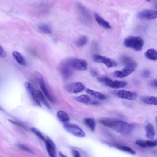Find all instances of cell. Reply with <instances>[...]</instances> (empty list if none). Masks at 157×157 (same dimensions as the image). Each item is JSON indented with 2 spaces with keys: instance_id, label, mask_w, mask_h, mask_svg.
Masks as SVG:
<instances>
[{
  "instance_id": "1",
  "label": "cell",
  "mask_w": 157,
  "mask_h": 157,
  "mask_svg": "<svg viewBox=\"0 0 157 157\" xmlns=\"http://www.w3.org/2000/svg\"><path fill=\"white\" fill-rule=\"evenodd\" d=\"M99 121L104 125L117 132L125 135L130 134L134 127L133 124L121 120L106 118L100 119Z\"/></svg>"
},
{
  "instance_id": "2",
  "label": "cell",
  "mask_w": 157,
  "mask_h": 157,
  "mask_svg": "<svg viewBox=\"0 0 157 157\" xmlns=\"http://www.w3.org/2000/svg\"><path fill=\"white\" fill-rule=\"evenodd\" d=\"M124 45L127 47L132 48L136 51L142 50L144 41L140 37L131 36L126 38L124 41Z\"/></svg>"
},
{
  "instance_id": "3",
  "label": "cell",
  "mask_w": 157,
  "mask_h": 157,
  "mask_svg": "<svg viewBox=\"0 0 157 157\" xmlns=\"http://www.w3.org/2000/svg\"><path fill=\"white\" fill-rule=\"evenodd\" d=\"M97 80L99 82L113 89L123 88L127 85V83L126 82L118 80L113 81L106 76L98 77L97 78Z\"/></svg>"
},
{
  "instance_id": "4",
  "label": "cell",
  "mask_w": 157,
  "mask_h": 157,
  "mask_svg": "<svg viewBox=\"0 0 157 157\" xmlns=\"http://www.w3.org/2000/svg\"><path fill=\"white\" fill-rule=\"evenodd\" d=\"M59 69L62 77L65 79H68L72 75L73 69L69 62L68 59L63 60L59 66Z\"/></svg>"
},
{
  "instance_id": "5",
  "label": "cell",
  "mask_w": 157,
  "mask_h": 157,
  "mask_svg": "<svg viewBox=\"0 0 157 157\" xmlns=\"http://www.w3.org/2000/svg\"><path fill=\"white\" fill-rule=\"evenodd\" d=\"M63 127L66 131L75 136L81 138L85 136L84 132L75 124L67 123L64 124Z\"/></svg>"
},
{
  "instance_id": "6",
  "label": "cell",
  "mask_w": 157,
  "mask_h": 157,
  "mask_svg": "<svg viewBox=\"0 0 157 157\" xmlns=\"http://www.w3.org/2000/svg\"><path fill=\"white\" fill-rule=\"evenodd\" d=\"M69 62L73 69L84 71L87 68L88 63L85 60L76 58L68 59Z\"/></svg>"
},
{
  "instance_id": "7",
  "label": "cell",
  "mask_w": 157,
  "mask_h": 157,
  "mask_svg": "<svg viewBox=\"0 0 157 157\" xmlns=\"http://www.w3.org/2000/svg\"><path fill=\"white\" fill-rule=\"evenodd\" d=\"M93 59L95 62L104 64L108 68L117 66L116 62L113 60L98 54L93 56Z\"/></svg>"
},
{
  "instance_id": "8",
  "label": "cell",
  "mask_w": 157,
  "mask_h": 157,
  "mask_svg": "<svg viewBox=\"0 0 157 157\" xmlns=\"http://www.w3.org/2000/svg\"><path fill=\"white\" fill-rule=\"evenodd\" d=\"M85 88L84 85L81 82H76L67 84L66 90L68 92L76 94L83 91Z\"/></svg>"
},
{
  "instance_id": "9",
  "label": "cell",
  "mask_w": 157,
  "mask_h": 157,
  "mask_svg": "<svg viewBox=\"0 0 157 157\" xmlns=\"http://www.w3.org/2000/svg\"><path fill=\"white\" fill-rule=\"evenodd\" d=\"M113 93L119 98L130 100H135L137 97L135 92L125 90H115L113 92Z\"/></svg>"
},
{
  "instance_id": "10",
  "label": "cell",
  "mask_w": 157,
  "mask_h": 157,
  "mask_svg": "<svg viewBox=\"0 0 157 157\" xmlns=\"http://www.w3.org/2000/svg\"><path fill=\"white\" fill-rule=\"evenodd\" d=\"M35 74L37 78L42 92L50 101L53 102V98L50 94L46 87L42 75L37 72H35Z\"/></svg>"
},
{
  "instance_id": "11",
  "label": "cell",
  "mask_w": 157,
  "mask_h": 157,
  "mask_svg": "<svg viewBox=\"0 0 157 157\" xmlns=\"http://www.w3.org/2000/svg\"><path fill=\"white\" fill-rule=\"evenodd\" d=\"M140 19L152 20L157 18V11L151 10H145L140 12L138 15Z\"/></svg>"
},
{
  "instance_id": "12",
  "label": "cell",
  "mask_w": 157,
  "mask_h": 157,
  "mask_svg": "<svg viewBox=\"0 0 157 157\" xmlns=\"http://www.w3.org/2000/svg\"><path fill=\"white\" fill-rule=\"evenodd\" d=\"M25 86L33 100L39 107H41L40 102L39 99L37 91H36L32 84L29 82L25 83Z\"/></svg>"
},
{
  "instance_id": "13",
  "label": "cell",
  "mask_w": 157,
  "mask_h": 157,
  "mask_svg": "<svg viewBox=\"0 0 157 157\" xmlns=\"http://www.w3.org/2000/svg\"><path fill=\"white\" fill-rule=\"evenodd\" d=\"M45 142L46 150L50 157H56V146L53 141L47 137Z\"/></svg>"
},
{
  "instance_id": "14",
  "label": "cell",
  "mask_w": 157,
  "mask_h": 157,
  "mask_svg": "<svg viewBox=\"0 0 157 157\" xmlns=\"http://www.w3.org/2000/svg\"><path fill=\"white\" fill-rule=\"evenodd\" d=\"M136 67H125L121 70H117L114 72L115 76L122 78L126 77L132 72Z\"/></svg>"
},
{
  "instance_id": "15",
  "label": "cell",
  "mask_w": 157,
  "mask_h": 157,
  "mask_svg": "<svg viewBox=\"0 0 157 157\" xmlns=\"http://www.w3.org/2000/svg\"><path fill=\"white\" fill-rule=\"evenodd\" d=\"M74 99L76 101L85 104L95 105L98 103L97 101L91 100L90 98L86 95L82 94L75 97L74 98Z\"/></svg>"
},
{
  "instance_id": "16",
  "label": "cell",
  "mask_w": 157,
  "mask_h": 157,
  "mask_svg": "<svg viewBox=\"0 0 157 157\" xmlns=\"http://www.w3.org/2000/svg\"><path fill=\"white\" fill-rule=\"evenodd\" d=\"M121 61L126 67H136L137 63L130 57L124 55L121 56Z\"/></svg>"
},
{
  "instance_id": "17",
  "label": "cell",
  "mask_w": 157,
  "mask_h": 157,
  "mask_svg": "<svg viewBox=\"0 0 157 157\" xmlns=\"http://www.w3.org/2000/svg\"><path fill=\"white\" fill-rule=\"evenodd\" d=\"M94 16L95 20L99 25L105 29H110L111 28V26L109 23L98 14L95 13L94 14Z\"/></svg>"
},
{
  "instance_id": "18",
  "label": "cell",
  "mask_w": 157,
  "mask_h": 157,
  "mask_svg": "<svg viewBox=\"0 0 157 157\" xmlns=\"http://www.w3.org/2000/svg\"><path fill=\"white\" fill-rule=\"evenodd\" d=\"M146 136L150 140H153L155 136V131L153 125L151 123L147 124L145 127Z\"/></svg>"
},
{
  "instance_id": "19",
  "label": "cell",
  "mask_w": 157,
  "mask_h": 157,
  "mask_svg": "<svg viewBox=\"0 0 157 157\" xmlns=\"http://www.w3.org/2000/svg\"><path fill=\"white\" fill-rule=\"evenodd\" d=\"M79 12L82 17L87 21L89 22L91 19L90 13L87 10L84 6L81 5H78Z\"/></svg>"
},
{
  "instance_id": "20",
  "label": "cell",
  "mask_w": 157,
  "mask_h": 157,
  "mask_svg": "<svg viewBox=\"0 0 157 157\" xmlns=\"http://www.w3.org/2000/svg\"><path fill=\"white\" fill-rule=\"evenodd\" d=\"M57 117L59 121L64 124L68 123L70 118L68 115L64 111H59L57 114Z\"/></svg>"
},
{
  "instance_id": "21",
  "label": "cell",
  "mask_w": 157,
  "mask_h": 157,
  "mask_svg": "<svg viewBox=\"0 0 157 157\" xmlns=\"http://www.w3.org/2000/svg\"><path fill=\"white\" fill-rule=\"evenodd\" d=\"M141 100L145 104L157 105V97L153 96H144L142 97Z\"/></svg>"
},
{
  "instance_id": "22",
  "label": "cell",
  "mask_w": 157,
  "mask_h": 157,
  "mask_svg": "<svg viewBox=\"0 0 157 157\" xmlns=\"http://www.w3.org/2000/svg\"><path fill=\"white\" fill-rule=\"evenodd\" d=\"M13 55L16 61L19 64L25 65L26 62L23 56L18 52L14 51L13 52Z\"/></svg>"
},
{
  "instance_id": "23",
  "label": "cell",
  "mask_w": 157,
  "mask_h": 157,
  "mask_svg": "<svg viewBox=\"0 0 157 157\" xmlns=\"http://www.w3.org/2000/svg\"><path fill=\"white\" fill-rule=\"evenodd\" d=\"M86 91L88 94L94 96L100 100H104L107 98L105 95L99 92L94 91L88 88L86 89Z\"/></svg>"
},
{
  "instance_id": "24",
  "label": "cell",
  "mask_w": 157,
  "mask_h": 157,
  "mask_svg": "<svg viewBox=\"0 0 157 157\" xmlns=\"http://www.w3.org/2000/svg\"><path fill=\"white\" fill-rule=\"evenodd\" d=\"M145 57L149 59L155 60L157 59V51L153 49H150L145 53Z\"/></svg>"
},
{
  "instance_id": "25",
  "label": "cell",
  "mask_w": 157,
  "mask_h": 157,
  "mask_svg": "<svg viewBox=\"0 0 157 157\" xmlns=\"http://www.w3.org/2000/svg\"><path fill=\"white\" fill-rule=\"evenodd\" d=\"M83 121L85 124L92 131L95 130L96 123L94 120L90 118H85Z\"/></svg>"
},
{
  "instance_id": "26",
  "label": "cell",
  "mask_w": 157,
  "mask_h": 157,
  "mask_svg": "<svg viewBox=\"0 0 157 157\" xmlns=\"http://www.w3.org/2000/svg\"><path fill=\"white\" fill-rule=\"evenodd\" d=\"M88 41V38L85 36L79 37L76 41L75 44L78 47H81L85 45Z\"/></svg>"
},
{
  "instance_id": "27",
  "label": "cell",
  "mask_w": 157,
  "mask_h": 157,
  "mask_svg": "<svg viewBox=\"0 0 157 157\" xmlns=\"http://www.w3.org/2000/svg\"><path fill=\"white\" fill-rule=\"evenodd\" d=\"M38 29L41 32L47 34H50L52 31L50 27L47 25L41 24L38 26Z\"/></svg>"
},
{
  "instance_id": "28",
  "label": "cell",
  "mask_w": 157,
  "mask_h": 157,
  "mask_svg": "<svg viewBox=\"0 0 157 157\" xmlns=\"http://www.w3.org/2000/svg\"><path fill=\"white\" fill-rule=\"evenodd\" d=\"M37 93L40 102H41L48 109H50V106L46 101L41 92L40 90H37Z\"/></svg>"
},
{
  "instance_id": "29",
  "label": "cell",
  "mask_w": 157,
  "mask_h": 157,
  "mask_svg": "<svg viewBox=\"0 0 157 157\" xmlns=\"http://www.w3.org/2000/svg\"><path fill=\"white\" fill-rule=\"evenodd\" d=\"M115 147L120 150L131 154H135V152L132 149L128 147L116 145Z\"/></svg>"
},
{
  "instance_id": "30",
  "label": "cell",
  "mask_w": 157,
  "mask_h": 157,
  "mask_svg": "<svg viewBox=\"0 0 157 157\" xmlns=\"http://www.w3.org/2000/svg\"><path fill=\"white\" fill-rule=\"evenodd\" d=\"M31 131L39 138L41 140L45 141L46 138L43 134L38 130L34 127H32L30 128Z\"/></svg>"
},
{
  "instance_id": "31",
  "label": "cell",
  "mask_w": 157,
  "mask_h": 157,
  "mask_svg": "<svg viewBox=\"0 0 157 157\" xmlns=\"http://www.w3.org/2000/svg\"><path fill=\"white\" fill-rule=\"evenodd\" d=\"M148 147H152L157 146V139L155 140H150L146 141Z\"/></svg>"
},
{
  "instance_id": "32",
  "label": "cell",
  "mask_w": 157,
  "mask_h": 157,
  "mask_svg": "<svg viewBox=\"0 0 157 157\" xmlns=\"http://www.w3.org/2000/svg\"><path fill=\"white\" fill-rule=\"evenodd\" d=\"M18 147L20 149L22 150L30 153H33V151L31 149L22 144H18Z\"/></svg>"
},
{
  "instance_id": "33",
  "label": "cell",
  "mask_w": 157,
  "mask_h": 157,
  "mask_svg": "<svg viewBox=\"0 0 157 157\" xmlns=\"http://www.w3.org/2000/svg\"><path fill=\"white\" fill-rule=\"evenodd\" d=\"M135 143L137 145L141 147L145 148L148 147L146 141L141 140H137L135 142Z\"/></svg>"
},
{
  "instance_id": "34",
  "label": "cell",
  "mask_w": 157,
  "mask_h": 157,
  "mask_svg": "<svg viewBox=\"0 0 157 157\" xmlns=\"http://www.w3.org/2000/svg\"><path fill=\"white\" fill-rule=\"evenodd\" d=\"M141 75L143 77L148 78L151 75V72L150 71L148 70L144 69L142 71L141 73Z\"/></svg>"
},
{
  "instance_id": "35",
  "label": "cell",
  "mask_w": 157,
  "mask_h": 157,
  "mask_svg": "<svg viewBox=\"0 0 157 157\" xmlns=\"http://www.w3.org/2000/svg\"><path fill=\"white\" fill-rule=\"evenodd\" d=\"M150 86L154 88H157V80H151L149 83Z\"/></svg>"
},
{
  "instance_id": "36",
  "label": "cell",
  "mask_w": 157,
  "mask_h": 157,
  "mask_svg": "<svg viewBox=\"0 0 157 157\" xmlns=\"http://www.w3.org/2000/svg\"><path fill=\"white\" fill-rule=\"evenodd\" d=\"M6 56V53L4 51L3 47L0 46V56L1 57L4 58Z\"/></svg>"
},
{
  "instance_id": "37",
  "label": "cell",
  "mask_w": 157,
  "mask_h": 157,
  "mask_svg": "<svg viewBox=\"0 0 157 157\" xmlns=\"http://www.w3.org/2000/svg\"><path fill=\"white\" fill-rule=\"evenodd\" d=\"M72 153L73 157H81L79 152L77 150H73Z\"/></svg>"
},
{
  "instance_id": "38",
  "label": "cell",
  "mask_w": 157,
  "mask_h": 157,
  "mask_svg": "<svg viewBox=\"0 0 157 157\" xmlns=\"http://www.w3.org/2000/svg\"><path fill=\"white\" fill-rule=\"evenodd\" d=\"M90 73L91 75L93 77H96L98 75V74L97 71L93 69H92L91 70Z\"/></svg>"
},
{
  "instance_id": "39",
  "label": "cell",
  "mask_w": 157,
  "mask_h": 157,
  "mask_svg": "<svg viewBox=\"0 0 157 157\" xmlns=\"http://www.w3.org/2000/svg\"><path fill=\"white\" fill-rule=\"evenodd\" d=\"M59 154L61 157H67L65 155L63 154L61 152H59Z\"/></svg>"
},
{
  "instance_id": "40",
  "label": "cell",
  "mask_w": 157,
  "mask_h": 157,
  "mask_svg": "<svg viewBox=\"0 0 157 157\" xmlns=\"http://www.w3.org/2000/svg\"><path fill=\"white\" fill-rule=\"evenodd\" d=\"M155 120L157 124V116L156 117H155Z\"/></svg>"
},
{
  "instance_id": "41",
  "label": "cell",
  "mask_w": 157,
  "mask_h": 157,
  "mask_svg": "<svg viewBox=\"0 0 157 157\" xmlns=\"http://www.w3.org/2000/svg\"><path fill=\"white\" fill-rule=\"evenodd\" d=\"M155 7L157 9V2L156 3L155 5Z\"/></svg>"
}]
</instances>
